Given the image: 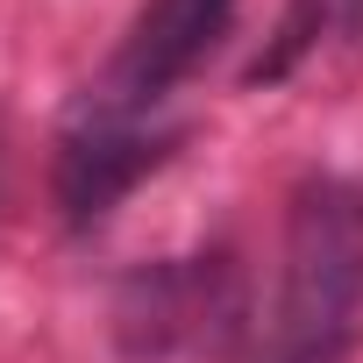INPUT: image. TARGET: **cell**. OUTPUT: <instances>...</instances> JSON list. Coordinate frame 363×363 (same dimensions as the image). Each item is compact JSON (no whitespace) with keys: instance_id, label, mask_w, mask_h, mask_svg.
Returning <instances> with one entry per match:
<instances>
[{"instance_id":"6da1fadb","label":"cell","mask_w":363,"mask_h":363,"mask_svg":"<svg viewBox=\"0 0 363 363\" xmlns=\"http://www.w3.org/2000/svg\"><path fill=\"white\" fill-rule=\"evenodd\" d=\"M356 299H363V193L349 178H306L285 235L271 363H328L356 320Z\"/></svg>"},{"instance_id":"7a4b0ae2","label":"cell","mask_w":363,"mask_h":363,"mask_svg":"<svg viewBox=\"0 0 363 363\" xmlns=\"http://www.w3.org/2000/svg\"><path fill=\"white\" fill-rule=\"evenodd\" d=\"M228 22H235V0H143L100 72V93L86 114L150 121V107L178 79H193V65L228 36Z\"/></svg>"},{"instance_id":"3957f363","label":"cell","mask_w":363,"mask_h":363,"mask_svg":"<svg viewBox=\"0 0 363 363\" xmlns=\"http://www.w3.org/2000/svg\"><path fill=\"white\" fill-rule=\"evenodd\" d=\"M171 150V135H157L150 121H114V114H86L65 150H57V200L65 214L86 228L100 214H114V200L135 186L143 171H157Z\"/></svg>"},{"instance_id":"277c9868","label":"cell","mask_w":363,"mask_h":363,"mask_svg":"<svg viewBox=\"0 0 363 363\" xmlns=\"http://www.w3.org/2000/svg\"><path fill=\"white\" fill-rule=\"evenodd\" d=\"M221 264H171V271H150L135 285V299L121 306L128 328H150V349H171V342H214L235 313V299L221 292Z\"/></svg>"}]
</instances>
